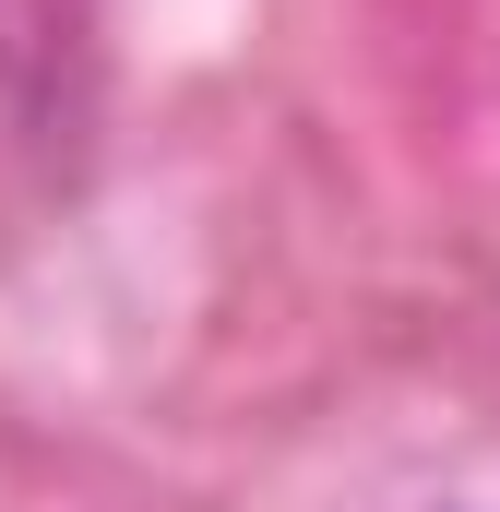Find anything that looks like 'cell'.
<instances>
[{"mask_svg": "<svg viewBox=\"0 0 500 512\" xmlns=\"http://www.w3.org/2000/svg\"><path fill=\"white\" fill-rule=\"evenodd\" d=\"M0 96L36 155L84 143L96 108V36H84V0H0Z\"/></svg>", "mask_w": 500, "mask_h": 512, "instance_id": "cell-1", "label": "cell"}, {"mask_svg": "<svg viewBox=\"0 0 500 512\" xmlns=\"http://www.w3.org/2000/svg\"><path fill=\"white\" fill-rule=\"evenodd\" d=\"M429 512H465V501H429Z\"/></svg>", "mask_w": 500, "mask_h": 512, "instance_id": "cell-2", "label": "cell"}]
</instances>
